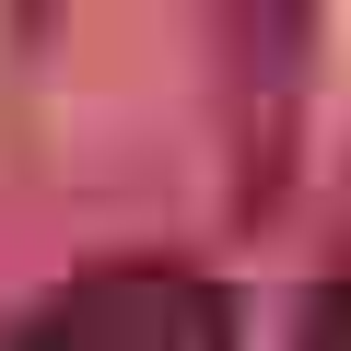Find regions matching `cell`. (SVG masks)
<instances>
[{
  "label": "cell",
  "instance_id": "cell-1",
  "mask_svg": "<svg viewBox=\"0 0 351 351\" xmlns=\"http://www.w3.org/2000/svg\"><path fill=\"white\" fill-rule=\"evenodd\" d=\"M24 351H223L211 339V304L188 281H164V269H117L106 293L59 304Z\"/></svg>",
  "mask_w": 351,
  "mask_h": 351
}]
</instances>
